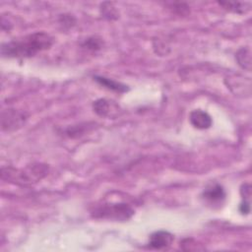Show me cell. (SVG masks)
<instances>
[{
    "label": "cell",
    "instance_id": "1",
    "mask_svg": "<svg viewBox=\"0 0 252 252\" xmlns=\"http://www.w3.org/2000/svg\"><path fill=\"white\" fill-rule=\"evenodd\" d=\"M52 44L53 38L48 33L36 32L3 43L1 54L9 58H29L49 49Z\"/></svg>",
    "mask_w": 252,
    "mask_h": 252
},
{
    "label": "cell",
    "instance_id": "2",
    "mask_svg": "<svg viewBox=\"0 0 252 252\" xmlns=\"http://www.w3.org/2000/svg\"><path fill=\"white\" fill-rule=\"evenodd\" d=\"M48 167L44 164L36 163L26 167L25 169H15L12 167L2 168V179L12 181L19 185H29L37 182L47 173Z\"/></svg>",
    "mask_w": 252,
    "mask_h": 252
},
{
    "label": "cell",
    "instance_id": "3",
    "mask_svg": "<svg viewBox=\"0 0 252 252\" xmlns=\"http://www.w3.org/2000/svg\"><path fill=\"white\" fill-rule=\"evenodd\" d=\"M93 217L95 219H106L116 221H125L132 218L134 210L125 203L103 204L93 211Z\"/></svg>",
    "mask_w": 252,
    "mask_h": 252
},
{
    "label": "cell",
    "instance_id": "4",
    "mask_svg": "<svg viewBox=\"0 0 252 252\" xmlns=\"http://www.w3.org/2000/svg\"><path fill=\"white\" fill-rule=\"evenodd\" d=\"M27 114L23 111L9 108L2 112L1 116V125L4 131H14L21 128L26 120Z\"/></svg>",
    "mask_w": 252,
    "mask_h": 252
},
{
    "label": "cell",
    "instance_id": "5",
    "mask_svg": "<svg viewBox=\"0 0 252 252\" xmlns=\"http://www.w3.org/2000/svg\"><path fill=\"white\" fill-rule=\"evenodd\" d=\"M174 240L173 234L165 230H158L151 234L149 245L154 249H164L169 247Z\"/></svg>",
    "mask_w": 252,
    "mask_h": 252
},
{
    "label": "cell",
    "instance_id": "6",
    "mask_svg": "<svg viewBox=\"0 0 252 252\" xmlns=\"http://www.w3.org/2000/svg\"><path fill=\"white\" fill-rule=\"evenodd\" d=\"M189 120L191 125L199 130H205L212 126V117L206 111L202 109H195L190 112Z\"/></svg>",
    "mask_w": 252,
    "mask_h": 252
},
{
    "label": "cell",
    "instance_id": "7",
    "mask_svg": "<svg viewBox=\"0 0 252 252\" xmlns=\"http://www.w3.org/2000/svg\"><path fill=\"white\" fill-rule=\"evenodd\" d=\"M203 198L212 205H220L225 198V192L221 185L215 183L204 190Z\"/></svg>",
    "mask_w": 252,
    "mask_h": 252
},
{
    "label": "cell",
    "instance_id": "8",
    "mask_svg": "<svg viewBox=\"0 0 252 252\" xmlns=\"http://www.w3.org/2000/svg\"><path fill=\"white\" fill-rule=\"evenodd\" d=\"M229 81L227 84V88H229L235 94H247L250 95V80L248 78H242L240 76H236V78H227Z\"/></svg>",
    "mask_w": 252,
    "mask_h": 252
},
{
    "label": "cell",
    "instance_id": "9",
    "mask_svg": "<svg viewBox=\"0 0 252 252\" xmlns=\"http://www.w3.org/2000/svg\"><path fill=\"white\" fill-rule=\"evenodd\" d=\"M94 79L99 85L103 86L104 88H106L108 90L116 92V93H125V92H127L129 90L128 86H126L125 84L116 82V81H114L112 79H109V78H106V77L94 76Z\"/></svg>",
    "mask_w": 252,
    "mask_h": 252
},
{
    "label": "cell",
    "instance_id": "10",
    "mask_svg": "<svg viewBox=\"0 0 252 252\" xmlns=\"http://www.w3.org/2000/svg\"><path fill=\"white\" fill-rule=\"evenodd\" d=\"M235 59L238 63V65L246 70V71H251V51L249 47H241L237 50L235 53Z\"/></svg>",
    "mask_w": 252,
    "mask_h": 252
},
{
    "label": "cell",
    "instance_id": "11",
    "mask_svg": "<svg viewBox=\"0 0 252 252\" xmlns=\"http://www.w3.org/2000/svg\"><path fill=\"white\" fill-rule=\"evenodd\" d=\"M219 4L225 10L237 14L247 13L251 8L250 2H219Z\"/></svg>",
    "mask_w": 252,
    "mask_h": 252
},
{
    "label": "cell",
    "instance_id": "12",
    "mask_svg": "<svg viewBox=\"0 0 252 252\" xmlns=\"http://www.w3.org/2000/svg\"><path fill=\"white\" fill-rule=\"evenodd\" d=\"M93 108H94V111L99 116H102V117L110 116L111 104H110V101L105 98H99L94 101Z\"/></svg>",
    "mask_w": 252,
    "mask_h": 252
},
{
    "label": "cell",
    "instance_id": "13",
    "mask_svg": "<svg viewBox=\"0 0 252 252\" xmlns=\"http://www.w3.org/2000/svg\"><path fill=\"white\" fill-rule=\"evenodd\" d=\"M102 44H103V41L101 38L96 37V36H92V37L87 38L83 42L82 46L87 49H90V50H98L102 47Z\"/></svg>",
    "mask_w": 252,
    "mask_h": 252
},
{
    "label": "cell",
    "instance_id": "14",
    "mask_svg": "<svg viewBox=\"0 0 252 252\" xmlns=\"http://www.w3.org/2000/svg\"><path fill=\"white\" fill-rule=\"evenodd\" d=\"M101 13L103 17L108 19H116L117 18V11L113 6V3L104 2L101 4Z\"/></svg>",
    "mask_w": 252,
    "mask_h": 252
},
{
    "label": "cell",
    "instance_id": "15",
    "mask_svg": "<svg viewBox=\"0 0 252 252\" xmlns=\"http://www.w3.org/2000/svg\"><path fill=\"white\" fill-rule=\"evenodd\" d=\"M240 193L242 195V198L243 200H246V199H249L250 195H251V186L247 183L243 184L241 186V189H240Z\"/></svg>",
    "mask_w": 252,
    "mask_h": 252
},
{
    "label": "cell",
    "instance_id": "16",
    "mask_svg": "<svg viewBox=\"0 0 252 252\" xmlns=\"http://www.w3.org/2000/svg\"><path fill=\"white\" fill-rule=\"evenodd\" d=\"M239 212L242 215H248L250 213V205L248 201L246 200L242 201V203L239 205Z\"/></svg>",
    "mask_w": 252,
    "mask_h": 252
}]
</instances>
